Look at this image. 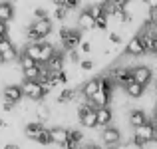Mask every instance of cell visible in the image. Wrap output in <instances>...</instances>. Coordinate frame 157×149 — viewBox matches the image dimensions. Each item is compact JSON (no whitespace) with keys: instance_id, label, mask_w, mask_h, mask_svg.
<instances>
[{"instance_id":"obj_22","label":"cell","mask_w":157,"mask_h":149,"mask_svg":"<svg viewBox=\"0 0 157 149\" xmlns=\"http://www.w3.org/2000/svg\"><path fill=\"white\" fill-rule=\"evenodd\" d=\"M14 20V6L8 0L0 2V22H12Z\"/></svg>"},{"instance_id":"obj_15","label":"cell","mask_w":157,"mask_h":149,"mask_svg":"<svg viewBox=\"0 0 157 149\" xmlns=\"http://www.w3.org/2000/svg\"><path fill=\"white\" fill-rule=\"evenodd\" d=\"M50 137H52V145H64L70 137V127L66 125H54L50 127Z\"/></svg>"},{"instance_id":"obj_6","label":"cell","mask_w":157,"mask_h":149,"mask_svg":"<svg viewBox=\"0 0 157 149\" xmlns=\"http://www.w3.org/2000/svg\"><path fill=\"white\" fill-rule=\"evenodd\" d=\"M131 76H133L135 82H139V84L147 86V88H149V84H153V80H155L153 70H151L149 66H145V64L133 66V68H131Z\"/></svg>"},{"instance_id":"obj_10","label":"cell","mask_w":157,"mask_h":149,"mask_svg":"<svg viewBox=\"0 0 157 149\" xmlns=\"http://www.w3.org/2000/svg\"><path fill=\"white\" fill-rule=\"evenodd\" d=\"M30 28H32V30H36L44 40H46V38H50V34H52V30H54V24H52L50 16H46V18H34L30 22Z\"/></svg>"},{"instance_id":"obj_35","label":"cell","mask_w":157,"mask_h":149,"mask_svg":"<svg viewBox=\"0 0 157 149\" xmlns=\"http://www.w3.org/2000/svg\"><path fill=\"white\" fill-rule=\"evenodd\" d=\"M149 119H153V121L157 123V105H155V113H153V117H149Z\"/></svg>"},{"instance_id":"obj_24","label":"cell","mask_w":157,"mask_h":149,"mask_svg":"<svg viewBox=\"0 0 157 149\" xmlns=\"http://www.w3.org/2000/svg\"><path fill=\"white\" fill-rule=\"evenodd\" d=\"M70 12H72V10H68V8L56 4V6H54V12H52V18L58 20V22H66V20H68V16H70Z\"/></svg>"},{"instance_id":"obj_34","label":"cell","mask_w":157,"mask_h":149,"mask_svg":"<svg viewBox=\"0 0 157 149\" xmlns=\"http://www.w3.org/2000/svg\"><path fill=\"white\" fill-rule=\"evenodd\" d=\"M6 127H8L6 119H2V117H0V129H6Z\"/></svg>"},{"instance_id":"obj_36","label":"cell","mask_w":157,"mask_h":149,"mask_svg":"<svg viewBox=\"0 0 157 149\" xmlns=\"http://www.w3.org/2000/svg\"><path fill=\"white\" fill-rule=\"evenodd\" d=\"M4 64V60H2V56H0V66H2Z\"/></svg>"},{"instance_id":"obj_37","label":"cell","mask_w":157,"mask_h":149,"mask_svg":"<svg viewBox=\"0 0 157 149\" xmlns=\"http://www.w3.org/2000/svg\"><path fill=\"white\" fill-rule=\"evenodd\" d=\"M2 40H4V36H0V44H2Z\"/></svg>"},{"instance_id":"obj_26","label":"cell","mask_w":157,"mask_h":149,"mask_svg":"<svg viewBox=\"0 0 157 149\" xmlns=\"http://www.w3.org/2000/svg\"><path fill=\"white\" fill-rule=\"evenodd\" d=\"M66 62L68 64H80L82 62V52L78 48H74V50H66Z\"/></svg>"},{"instance_id":"obj_32","label":"cell","mask_w":157,"mask_h":149,"mask_svg":"<svg viewBox=\"0 0 157 149\" xmlns=\"http://www.w3.org/2000/svg\"><path fill=\"white\" fill-rule=\"evenodd\" d=\"M32 16H34V18H46L48 12L44 10V8H34V10H32Z\"/></svg>"},{"instance_id":"obj_9","label":"cell","mask_w":157,"mask_h":149,"mask_svg":"<svg viewBox=\"0 0 157 149\" xmlns=\"http://www.w3.org/2000/svg\"><path fill=\"white\" fill-rule=\"evenodd\" d=\"M0 56H2L4 64H12V62H16L20 58L18 50H16L14 42H12L10 38H4L2 40V44H0Z\"/></svg>"},{"instance_id":"obj_2","label":"cell","mask_w":157,"mask_h":149,"mask_svg":"<svg viewBox=\"0 0 157 149\" xmlns=\"http://www.w3.org/2000/svg\"><path fill=\"white\" fill-rule=\"evenodd\" d=\"M133 139L139 143L141 147H147L149 143L157 141V123L153 119H149V121H145L143 125H137L133 127Z\"/></svg>"},{"instance_id":"obj_19","label":"cell","mask_w":157,"mask_h":149,"mask_svg":"<svg viewBox=\"0 0 157 149\" xmlns=\"http://www.w3.org/2000/svg\"><path fill=\"white\" fill-rule=\"evenodd\" d=\"M101 90V86H100V78H90L88 82H84V86L80 88V92L84 94L88 99H92L94 96H96L98 92Z\"/></svg>"},{"instance_id":"obj_16","label":"cell","mask_w":157,"mask_h":149,"mask_svg":"<svg viewBox=\"0 0 157 149\" xmlns=\"http://www.w3.org/2000/svg\"><path fill=\"white\" fill-rule=\"evenodd\" d=\"M76 96H78V90H76V88L64 86V88H60V90H58L56 103H58V105H68V103L76 101Z\"/></svg>"},{"instance_id":"obj_4","label":"cell","mask_w":157,"mask_h":149,"mask_svg":"<svg viewBox=\"0 0 157 149\" xmlns=\"http://www.w3.org/2000/svg\"><path fill=\"white\" fill-rule=\"evenodd\" d=\"M107 76L113 80V84L117 86V88H125L127 84L133 82L131 68H127V66H123V64H117V66H113L111 70H107Z\"/></svg>"},{"instance_id":"obj_3","label":"cell","mask_w":157,"mask_h":149,"mask_svg":"<svg viewBox=\"0 0 157 149\" xmlns=\"http://www.w3.org/2000/svg\"><path fill=\"white\" fill-rule=\"evenodd\" d=\"M22 92H24V97L30 99V101H44L46 99V90H44V86L40 84L38 80H24L22 78Z\"/></svg>"},{"instance_id":"obj_13","label":"cell","mask_w":157,"mask_h":149,"mask_svg":"<svg viewBox=\"0 0 157 149\" xmlns=\"http://www.w3.org/2000/svg\"><path fill=\"white\" fill-rule=\"evenodd\" d=\"M145 121H149V115H147V111L143 107H131L127 111V123L131 125V129L137 125H143Z\"/></svg>"},{"instance_id":"obj_28","label":"cell","mask_w":157,"mask_h":149,"mask_svg":"<svg viewBox=\"0 0 157 149\" xmlns=\"http://www.w3.org/2000/svg\"><path fill=\"white\" fill-rule=\"evenodd\" d=\"M52 2H54V4H60V6L68 8V10H76V8L80 6L82 0H52Z\"/></svg>"},{"instance_id":"obj_29","label":"cell","mask_w":157,"mask_h":149,"mask_svg":"<svg viewBox=\"0 0 157 149\" xmlns=\"http://www.w3.org/2000/svg\"><path fill=\"white\" fill-rule=\"evenodd\" d=\"M78 68H80V72H92V70L96 68V62L90 60V58H84V60L78 64Z\"/></svg>"},{"instance_id":"obj_18","label":"cell","mask_w":157,"mask_h":149,"mask_svg":"<svg viewBox=\"0 0 157 149\" xmlns=\"http://www.w3.org/2000/svg\"><path fill=\"white\" fill-rule=\"evenodd\" d=\"M125 94H127V97L129 99H141L143 96H145V92H147V86H143V84H139V82H131V84H127L125 88Z\"/></svg>"},{"instance_id":"obj_7","label":"cell","mask_w":157,"mask_h":149,"mask_svg":"<svg viewBox=\"0 0 157 149\" xmlns=\"http://www.w3.org/2000/svg\"><path fill=\"white\" fill-rule=\"evenodd\" d=\"M2 99L6 101H12L14 105H18L20 101H24V92L20 84H8L2 88Z\"/></svg>"},{"instance_id":"obj_21","label":"cell","mask_w":157,"mask_h":149,"mask_svg":"<svg viewBox=\"0 0 157 149\" xmlns=\"http://www.w3.org/2000/svg\"><path fill=\"white\" fill-rule=\"evenodd\" d=\"M111 94H113V92H105V90H100L96 96L90 99V103H92L94 107H105V105H111Z\"/></svg>"},{"instance_id":"obj_30","label":"cell","mask_w":157,"mask_h":149,"mask_svg":"<svg viewBox=\"0 0 157 149\" xmlns=\"http://www.w3.org/2000/svg\"><path fill=\"white\" fill-rule=\"evenodd\" d=\"M105 40H107V44H111V46H119V44H121V36H119L117 32H113V30L105 36Z\"/></svg>"},{"instance_id":"obj_14","label":"cell","mask_w":157,"mask_h":149,"mask_svg":"<svg viewBox=\"0 0 157 149\" xmlns=\"http://www.w3.org/2000/svg\"><path fill=\"white\" fill-rule=\"evenodd\" d=\"M66 50L62 52V50H58L56 54L50 58V60L46 62V66H48V70H50V74H58V72H64L66 70Z\"/></svg>"},{"instance_id":"obj_23","label":"cell","mask_w":157,"mask_h":149,"mask_svg":"<svg viewBox=\"0 0 157 149\" xmlns=\"http://www.w3.org/2000/svg\"><path fill=\"white\" fill-rule=\"evenodd\" d=\"M24 54H28V56L34 58L36 62H40V58H42V42H26Z\"/></svg>"},{"instance_id":"obj_8","label":"cell","mask_w":157,"mask_h":149,"mask_svg":"<svg viewBox=\"0 0 157 149\" xmlns=\"http://www.w3.org/2000/svg\"><path fill=\"white\" fill-rule=\"evenodd\" d=\"M76 26L80 28L82 32H92V30H96V16H94L88 8H84V10L76 16Z\"/></svg>"},{"instance_id":"obj_38","label":"cell","mask_w":157,"mask_h":149,"mask_svg":"<svg viewBox=\"0 0 157 149\" xmlns=\"http://www.w3.org/2000/svg\"><path fill=\"white\" fill-rule=\"evenodd\" d=\"M143 149H155V147H143Z\"/></svg>"},{"instance_id":"obj_20","label":"cell","mask_w":157,"mask_h":149,"mask_svg":"<svg viewBox=\"0 0 157 149\" xmlns=\"http://www.w3.org/2000/svg\"><path fill=\"white\" fill-rule=\"evenodd\" d=\"M50 117H52V107L48 105V103H44V101H38V105L34 107V119L46 123Z\"/></svg>"},{"instance_id":"obj_17","label":"cell","mask_w":157,"mask_h":149,"mask_svg":"<svg viewBox=\"0 0 157 149\" xmlns=\"http://www.w3.org/2000/svg\"><path fill=\"white\" fill-rule=\"evenodd\" d=\"M96 113H98V127L111 125V123H113V119H115V111L111 109L109 105H105V107H98Z\"/></svg>"},{"instance_id":"obj_27","label":"cell","mask_w":157,"mask_h":149,"mask_svg":"<svg viewBox=\"0 0 157 149\" xmlns=\"http://www.w3.org/2000/svg\"><path fill=\"white\" fill-rule=\"evenodd\" d=\"M70 141H74V143H78V145H82L84 143V139H86V135H84V131H80L78 127H70Z\"/></svg>"},{"instance_id":"obj_12","label":"cell","mask_w":157,"mask_h":149,"mask_svg":"<svg viewBox=\"0 0 157 149\" xmlns=\"http://www.w3.org/2000/svg\"><path fill=\"white\" fill-rule=\"evenodd\" d=\"M44 131H46V125L42 121H38V119H32V121L24 123V135H26L28 141H36Z\"/></svg>"},{"instance_id":"obj_5","label":"cell","mask_w":157,"mask_h":149,"mask_svg":"<svg viewBox=\"0 0 157 149\" xmlns=\"http://www.w3.org/2000/svg\"><path fill=\"white\" fill-rule=\"evenodd\" d=\"M100 139H101V143H104V147H117L119 143L123 141L121 129H119L115 123H111V125H105V127H101Z\"/></svg>"},{"instance_id":"obj_1","label":"cell","mask_w":157,"mask_h":149,"mask_svg":"<svg viewBox=\"0 0 157 149\" xmlns=\"http://www.w3.org/2000/svg\"><path fill=\"white\" fill-rule=\"evenodd\" d=\"M58 40H60L62 48L64 50H74V48H80L82 40H84V32L80 28H72V26H62L58 30Z\"/></svg>"},{"instance_id":"obj_31","label":"cell","mask_w":157,"mask_h":149,"mask_svg":"<svg viewBox=\"0 0 157 149\" xmlns=\"http://www.w3.org/2000/svg\"><path fill=\"white\" fill-rule=\"evenodd\" d=\"M78 50H80L82 54H86V56H88V54L94 52V44L90 42V40H82V44H80V48H78Z\"/></svg>"},{"instance_id":"obj_11","label":"cell","mask_w":157,"mask_h":149,"mask_svg":"<svg viewBox=\"0 0 157 149\" xmlns=\"http://www.w3.org/2000/svg\"><path fill=\"white\" fill-rule=\"evenodd\" d=\"M123 52H125V56H131V58H139L145 54V48H143V42H141V36L135 34L131 36L129 40H127L125 48H123Z\"/></svg>"},{"instance_id":"obj_25","label":"cell","mask_w":157,"mask_h":149,"mask_svg":"<svg viewBox=\"0 0 157 149\" xmlns=\"http://www.w3.org/2000/svg\"><path fill=\"white\" fill-rule=\"evenodd\" d=\"M40 72H42V66L36 64V66H32V68L22 70V78H24V80H38V78H40Z\"/></svg>"},{"instance_id":"obj_33","label":"cell","mask_w":157,"mask_h":149,"mask_svg":"<svg viewBox=\"0 0 157 149\" xmlns=\"http://www.w3.org/2000/svg\"><path fill=\"white\" fill-rule=\"evenodd\" d=\"M8 32H10V28H8V22H0V36L8 38Z\"/></svg>"}]
</instances>
